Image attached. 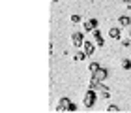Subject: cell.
Here are the masks:
<instances>
[{"mask_svg":"<svg viewBox=\"0 0 131 113\" xmlns=\"http://www.w3.org/2000/svg\"><path fill=\"white\" fill-rule=\"evenodd\" d=\"M52 2H58V0H52Z\"/></svg>","mask_w":131,"mask_h":113,"instance_id":"19","label":"cell"},{"mask_svg":"<svg viewBox=\"0 0 131 113\" xmlns=\"http://www.w3.org/2000/svg\"><path fill=\"white\" fill-rule=\"evenodd\" d=\"M129 36H131V30H129Z\"/></svg>","mask_w":131,"mask_h":113,"instance_id":"20","label":"cell"},{"mask_svg":"<svg viewBox=\"0 0 131 113\" xmlns=\"http://www.w3.org/2000/svg\"><path fill=\"white\" fill-rule=\"evenodd\" d=\"M94 91H99L103 98H107V96H109V87H105V85H103V81H99L97 85H96V89H94Z\"/></svg>","mask_w":131,"mask_h":113,"instance_id":"5","label":"cell"},{"mask_svg":"<svg viewBox=\"0 0 131 113\" xmlns=\"http://www.w3.org/2000/svg\"><path fill=\"white\" fill-rule=\"evenodd\" d=\"M71 102L68 98H60L58 100V104H56V111H68V106H69Z\"/></svg>","mask_w":131,"mask_h":113,"instance_id":"4","label":"cell"},{"mask_svg":"<svg viewBox=\"0 0 131 113\" xmlns=\"http://www.w3.org/2000/svg\"><path fill=\"white\" fill-rule=\"evenodd\" d=\"M94 28H97V21H96V19H88V21L84 23V30H86V32H92Z\"/></svg>","mask_w":131,"mask_h":113,"instance_id":"7","label":"cell"},{"mask_svg":"<svg viewBox=\"0 0 131 113\" xmlns=\"http://www.w3.org/2000/svg\"><path fill=\"white\" fill-rule=\"evenodd\" d=\"M92 75H94V77H96V79H97V81H105V79H107V77H109V72H107V70H105V68H99V70H97V72H94Z\"/></svg>","mask_w":131,"mask_h":113,"instance_id":"3","label":"cell"},{"mask_svg":"<svg viewBox=\"0 0 131 113\" xmlns=\"http://www.w3.org/2000/svg\"><path fill=\"white\" fill-rule=\"evenodd\" d=\"M103 44H105V41H103V38H96V45H99V47H101Z\"/></svg>","mask_w":131,"mask_h":113,"instance_id":"17","label":"cell"},{"mask_svg":"<svg viewBox=\"0 0 131 113\" xmlns=\"http://www.w3.org/2000/svg\"><path fill=\"white\" fill-rule=\"evenodd\" d=\"M92 34H94V38H101V32L97 30V28H94V30H92Z\"/></svg>","mask_w":131,"mask_h":113,"instance_id":"16","label":"cell"},{"mask_svg":"<svg viewBox=\"0 0 131 113\" xmlns=\"http://www.w3.org/2000/svg\"><path fill=\"white\" fill-rule=\"evenodd\" d=\"M82 104H84V108H92V106L96 104V91H94V89L86 91V94H84V100H82Z\"/></svg>","mask_w":131,"mask_h":113,"instance_id":"1","label":"cell"},{"mask_svg":"<svg viewBox=\"0 0 131 113\" xmlns=\"http://www.w3.org/2000/svg\"><path fill=\"white\" fill-rule=\"evenodd\" d=\"M107 111H109V113H118L120 108H118V106H107Z\"/></svg>","mask_w":131,"mask_h":113,"instance_id":"14","label":"cell"},{"mask_svg":"<svg viewBox=\"0 0 131 113\" xmlns=\"http://www.w3.org/2000/svg\"><path fill=\"white\" fill-rule=\"evenodd\" d=\"M97 83H99V81H97L96 77L92 75V77H90V81H88V87H90V89H96V85H97Z\"/></svg>","mask_w":131,"mask_h":113,"instance_id":"12","label":"cell"},{"mask_svg":"<svg viewBox=\"0 0 131 113\" xmlns=\"http://www.w3.org/2000/svg\"><path fill=\"white\" fill-rule=\"evenodd\" d=\"M94 49H96V45H94V41H84L82 44V51L86 53V55H92Z\"/></svg>","mask_w":131,"mask_h":113,"instance_id":"6","label":"cell"},{"mask_svg":"<svg viewBox=\"0 0 131 113\" xmlns=\"http://www.w3.org/2000/svg\"><path fill=\"white\" fill-rule=\"evenodd\" d=\"M69 21L73 23V25H77V23L81 21V15H71V17H69Z\"/></svg>","mask_w":131,"mask_h":113,"instance_id":"15","label":"cell"},{"mask_svg":"<svg viewBox=\"0 0 131 113\" xmlns=\"http://www.w3.org/2000/svg\"><path fill=\"white\" fill-rule=\"evenodd\" d=\"M68 111H77V106L75 104H69L68 106Z\"/></svg>","mask_w":131,"mask_h":113,"instance_id":"18","label":"cell"},{"mask_svg":"<svg viewBox=\"0 0 131 113\" xmlns=\"http://www.w3.org/2000/svg\"><path fill=\"white\" fill-rule=\"evenodd\" d=\"M101 66H99V64L97 62H90V64H88V70H90V72L94 74V72H97V70H99Z\"/></svg>","mask_w":131,"mask_h":113,"instance_id":"10","label":"cell"},{"mask_svg":"<svg viewBox=\"0 0 131 113\" xmlns=\"http://www.w3.org/2000/svg\"><path fill=\"white\" fill-rule=\"evenodd\" d=\"M109 36L112 38V40H120V36H122V32H120V28H111V30H109Z\"/></svg>","mask_w":131,"mask_h":113,"instance_id":"8","label":"cell"},{"mask_svg":"<svg viewBox=\"0 0 131 113\" xmlns=\"http://www.w3.org/2000/svg\"><path fill=\"white\" fill-rule=\"evenodd\" d=\"M122 68H124V70H131V60L124 58V60H122Z\"/></svg>","mask_w":131,"mask_h":113,"instance_id":"13","label":"cell"},{"mask_svg":"<svg viewBox=\"0 0 131 113\" xmlns=\"http://www.w3.org/2000/svg\"><path fill=\"white\" fill-rule=\"evenodd\" d=\"M129 23H131V19L127 15H120V17H118V25H120V27H127Z\"/></svg>","mask_w":131,"mask_h":113,"instance_id":"9","label":"cell"},{"mask_svg":"<svg viewBox=\"0 0 131 113\" xmlns=\"http://www.w3.org/2000/svg\"><path fill=\"white\" fill-rule=\"evenodd\" d=\"M84 57H88V55H86L84 51H79V53L75 55V60H79V62H81V60H84Z\"/></svg>","mask_w":131,"mask_h":113,"instance_id":"11","label":"cell"},{"mask_svg":"<svg viewBox=\"0 0 131 113\" xmlns=\"http://www.w3.org/2000/svg\"><path fill=\"white\" fill-rule=\"evenodd\" d=\"M71 44H73L75 47H82V44H84V36H82L81 32H73V34H71Z\"/></svg>","mask_w":131,"mask_h":113,"instance_id":"2","label":"cell"}]
</instances>
